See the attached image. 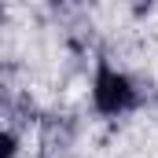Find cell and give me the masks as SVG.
Instances as JSON below:
<instances>
[{
    "label": "cell",
    "instance_id": "6da1fadb",
    "mask_svg": "<svg viewBox=\"0 0 158 158\" xmlns=\"http://www.w3.org/2000/svg\"><path fill=\"white\" fill-rule=\"evenodd\" d=\"M92 103H96L99 114L121 118V114H129L140 103V92H136V85H132L129 74H121L107 59H99L96 63V77H92Z\"/></svg>",
    "mask_w": 158,
    "mask_h": 158
},
{
    "label": "cell",
    "instance_id": "7a4b0ae2",
    "mask_svg": "<svg viewBox=\"0 0 158 158\" xmlns=\"http://www.w3.org/2000/svg\"><path fill=\"white\" fill-rule=\"evenodd\" d=\"M19 155V140H15V132H4V158H15Z\"/></svg>",
    "mask_w": 158,
    "mask_h": 158
},
{
    "label": "cell",
    "instance_id": "3957f363",
    "mask_svg": "<svg viewBox=\"0 0 158 158\" xmlns=\"http://www.w3.org/2000/svg\"><path fill=\"white\" fill-rule=\"evenodd\" d=\"M52 4H63V0H52Z\"/></svg>",
    "mask_w": 158,
    "mask_h": 158
}]
</instances>
